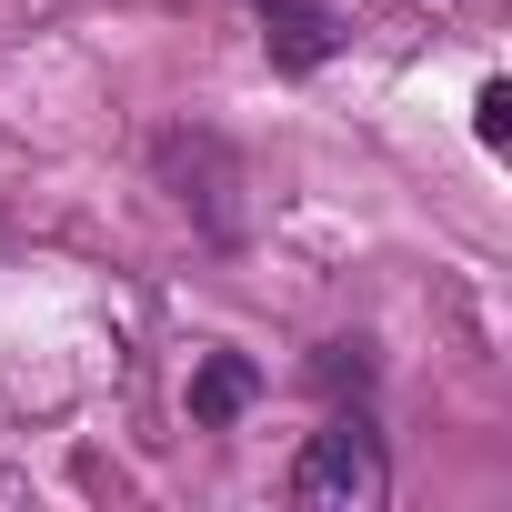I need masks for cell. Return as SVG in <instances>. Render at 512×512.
Masks as SVG:
<instances>
[{
    "mask_svg": "<svg viewBox=\"0 0 512 512\" xmlns=\"http://www.w3.org/2000/svg\"><path fill=\"white\" fill-rule=\"evenodd\" d=\"M251 402V362L241 352H201V372H191V422H231Z\"/></svg>",
    "mask_w": 512,
    "mask_h": 512,
    "instance_id": "cell-3",
    "label": "cell"
},
{
    "mask_svg": "<svg viewBox=\"0 0 512 512\" xmlns=\"http://www.w3.org/2000/svg\"><path fill=\"white\" fill-rule=\"evenodd\" d=\"M251 11L272 21V51H282V71H312V61L332 51V11H322V0H251Z\"/></svg>",
    "mask_w": 512,
    "mask_h": 512,
    "instance_id": "cell-2",
    "label": "cell"
},
{
    "mask_svg": "<svg viewBox=\"0 0 512 512\" xmlns=\"http://www.w3.org/2000/svg\"><path fill=\"white\" fill-rule=\"evenodd\" d=\"M472 131H482V151H512V81H482V101H472Z\"/></svg>",
    "mask_w": 512,
    "mask_h": 512,
    "instance_id": "cell-4",
    "label": "cell"
},
{
    "mask_svg": "<svg viewBox=\"0 0 512 512\" xmlns=\"http://www.w3.org/2000/svg\"><path fill=\"white\" fill-rule=\"evenodd\" d=\"M382 482H392V462H382L372 412H332V422L302 442V462H292V502H302V512H372Z\"/></svg>",
    "mask_w": 512,
    "mask_h": 512,
    "instance_id": "cell-1",
    "label": "cell"
}]
</instances>
